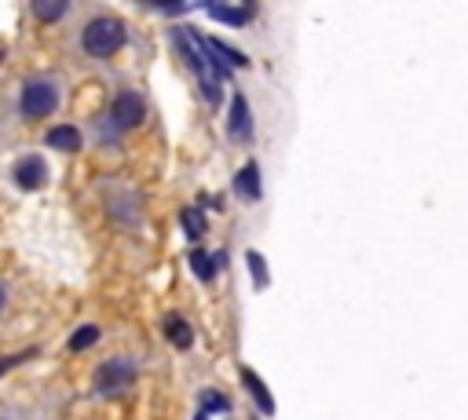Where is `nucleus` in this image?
Segmentation results:
<instances>
[{"mask_svg": "<svg viewBox=\"0 0 468 420\" xmlns=\"http://www.w3.org/2000/svg\"><path fill=\"white\" fill-rule=\"evenodd\" d=\"M124 40H128L124 22H121V18H110V15L91 18V22L84 26V33H80V47H84L91 58H110V55H117V51L124 47Z\"/></svg>", "mask_w": 468, "mask_h": 420, "instance_id": "obj_1", "label": "nucleus"}, {"mask_svg": "<svg viewBox=\"0 0 468 420\" xmlns=\"http://www.w3.org/2000/svg\"><path fill=\"white\" fill-rule=\"evenodd\" d=\"M55 106H58V84H55V80L37 77V80H26V84H22L18 110H22L26 121H40V117H48Z\"/></svg>", "mask_w": 468, "mask_h": 420, "instance_id": "obj_2", "label": "nucleus"}, {"mask_svg": "<svg viewBox=\"0 0 468 420\" xmlns=\"http://www.w3.org/2000/svg\"><path fill=\"white\" fill-rule=\"evenodd\" d=\"M132 380H135V365L128 358H106L91 376L99 394H121L124 387H132Z\"/></svg>", "mask_w": 468, "mask_h": 420, "instance_id": "obj_3", "label": "nucleus"}, {"mask_svg": "<svg viewBox=\"0 0 468 420\" xmlns=\"http://www.w3.org/2000/svg\"><path fill=\"white\" fill-rule=\"evenodd\" d=\"M143 117H146V102H143L139 91L124 88V91L113 95V102H110V121H113V128H124V131H128V128H139Z\"/></svg>", "mask_w": 468, "mask_h": 420, "instance_id": "obj_4", "label": "nucleus"}, {"mask_svg": "<svg viewBox=\"0 0 468 420\" xmlns=\"http://www.w3.org/2000/svg\"><path fill=\"white\" fill-rule=\"evenodd\" d=\"M15 183H18L22 190H40V186L48 183V164H44L40 157H22V161L15 164Z\"/></svg>", "mask_w": 468, "mask_h": 420, "instance_id": "obj_5", "label": "nucleus"}, {"mask_svg": "<svg viewBox=\"0 0 468 420\" xmlns=\"http://www.w3.org/2000/svg\"><path fill=\"white\" fill-rule=\"evenodd\" d=\"M230 135L234 139H249L252 135V117H249L245 95H234V102H230Z\"/></svg>", "mask_w": 468, "mask_h": 420, "instance_id": "obj_6", "label": "nucleus"}, {"mask_svg": "<svg viewBox=\"0 0 468 420\" xmlns=\"http://www.w3.org/2000/svg\"><path fill=\"white\" fill-rule=\"evenodd\" d=\"M44 142H48V146H55V150H66V153H73V150H80V146H84V142H80V131H77V128H69V124L51 128Z\"/></svg>", "mask_w": 468, "mask_h": 420, "instance_id": "obj_7", "label": "nucleus"}, {"mask_svg": "<svg viewBox=\"0 0 468 420\" xmlns=\"http://www.w3.org/2000/svg\"><path fill=\"white\" fill-rule=\"evenodd\" d=\"M205 11L227 26H245L252 18V7H219V4H205Z\"/></svg>", "mask_w": 468, "mask_h": 420, "instance_id": "obj_8", "label": "nucleus"}, {"mask_svg": "<svg viewBox=\"0 0 468 420\" xmlns=\"http://www.w3.org/2000/svg\"><path fill=\"white\" fill-rule=\"evenodd\" d=\"M66 11H69L66 0H33V15H37L40 22H58Z\"/></svg>", "mask_w": 468, "mask_h": 420, "instance_id": "obj_9", "label": "nucleus"}, {"mask_svg": "<svg viewBox=\"0 0 468 420\" xmlns=\"http://www.w3.org/2000/svg\"><path fill=\"white\" fill-rule=\"evenodd\" d=\"M238 190H241L245 197H252V201L260 197V172H256V164H252V161L238 172Z\"/></svg>", "mask_w": 468, "mask_h": 420, "instance_id": "obj_10", "label": "nucleus"}, {"mask_svg": "<svg viewBox=\"0 0 468 420\" xmlns=\"http://www.w3.org/2000/svg\"><path fill=\"white\" fill-rule=\"evenodd\" d=\"M165 332H168V340L176 343V347H190L194 343V332H190V325L183 321V318H168V325H165Z\"/></svg>", "mask_w": 468, "mask_h": 420, "instance_id": "obj_11", "label": "nucleus"}, {"mask_svg": "<svg viewBox=\"0 0 468 420\" xmlns=\"http://www.w3.org/2000/svg\"><path fill=\"white\" fill-rule=\"evenodd\" d=\"M241 376H245V387H249V391L256 394V402H260V409H263V413H274V402H271V394L263 391V383H260V380H256V376H252L249 369H245Z\"/></svg>", "mask_w": 468, "mask_h": 420, "instance_id": "obj_12", "label": "nucleus"}, {"mask_svg": "<svg viewBox=\"0 0 468 420\" xmlns=\"http://www.w3.org/2000/svg\"><path fill=\"white\" fill-rule=\"evenodd\" d=\"M99 340V329L95 325H80L73 336H69V351H84V347H91Z\"/></svg>", "mask_w": 468, "mask_h": 420, "instance_id": "obj_13", "label": "nucleus"}, {"mask_svg": "<svg viewBox=\"0 0 468 420\" xmlns=\"http://www.w3.org/2000/svg\"><path fill=\"white\" fill-rule=\"evenodd\" d=\"M183 226H186V237H201L205 234V219H201V212H194V208H183Z\"/></svg>", "mask_w": 468, "mask_h": 420, "instance_id": "obj_14", "label": "nucleus"}, {"mask_svg": "<svg viewBox=\"0 0 468 420\" xmlns=\"http://www.w3.org/2000/svg\"><path fill=\"white\" fill-rule=\"evenodd\" d=\"M205 44H208L212 51H219V55H223V58H227L230 66H249V58H245L241 51H234V47H227L223 40H205Z\"/></svg>", "mask_w": 468, "mask_h": 420, "instance_id": "obj_15", "label": "nucleus"}, {"mask_svg": "<svg viewBox=\"0 0 468 420\" xmlns=\"http://www.w3.org/2000/svg\"><path fill=\"white\" fill-rule=\"evenodd\" d=\"M190 263H194V274H197V278H205V281L216 274V263H212V256H205V252H194V256H190Z\"/></svg>", "mask_w": 468, "mask_h": 420, "instance_id": "obj_16", "label": "nucleus"}, {"mask_svg": "<svg viewBox=\"0 0 468 420\" xmlns=\"http://www.w3.org/2000/svg\"><path fill=\"white\" fill-rule=\"evenodd\" d=\"M249 263H252V274H256V281L263 285V281H267V270H263V259H260L256 252H249Z\"/></svg>", "mask_w": 468, "mask_h": 420, "instance_id": "obj_17", "label": "nucleus"}, {"mask_svg": "<svg viewBox=\"0 0 468 420\" xmlns=\"http://www.w3.org/2000/svg\"><path fill=\"white\" fill-rule=\"evenodd\" d=\"M29 354H33V351H22V354H15V358H0V376H4L7 369H15L22 358H29Z\"/></svg>", "mask_w": 468, "mask_h": 420, "instance_id": "obj_18", "label": "nucleus"}, {"mask_svg": "<svg viewBox=\"0 0 468 420\" xmlns=\"http://www.w3.org/2000/svg\"><path fill=\"white\" fill-rule=\"evenodd\" d=\"M4 307H7V292H4V285H0V314H4Z\"/></svg>", "mask_w": 468, "mask_h": 420, "instance_id": "obj_19", "label": "nucleus"}, {"mask_svg": "<svg viewBox=\"0 0 468 420\" xmlns=\"http://www.w3.org/2000/svg\"><path fill=\"white\" fill-rule=\"evenodd\" d=\"M0 58H4V51H0Z\"/></svg>", "mask_w": 468, "mask_h": 420, "instance_id": "obj_20", "label": "nucleus"}]
</instances>
